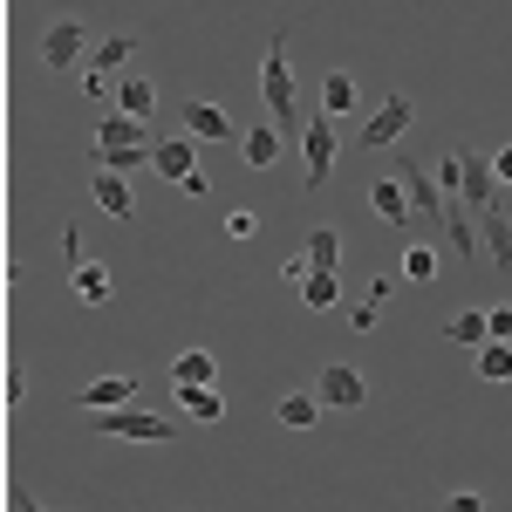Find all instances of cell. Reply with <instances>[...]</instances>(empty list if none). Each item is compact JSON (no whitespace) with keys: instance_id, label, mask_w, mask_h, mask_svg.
Returning <instances> with one entry per match:
<instances>
[{"instance_id":"cell-8","label":"cell","mask_w":512,"mask_h":512,"mask_svg":"<svg viewBox=\"0 0 512 512\" xmlns=\"http://www.w3.org/2000/svg\"><path fill=\"white\" fill-rule=\"evenodd\" d=\"M403 130H410V96H383V103L369 110V123H362L355 137H362V151H390Z\"/></svg>"},{"instance_id":"cell-31","label":"cell","mask_w":512,"mask_h":512,"mask_svg":"<svg viewBox=\"0 0 512 512\" xmlns=\"http://www.w3.org/2000/svg\"><path fill=\"white\" fill-rule=\"evenodd\" d=\"M253 233H260V212H246V205L226 212V239H253Z\"/></svg>"},{"instance_id":"cell-2","label":"cell","mask_w":512,"mask_h":512,"mask_svg":"<svg viewBox=\"0 0 512 512\" xmlns=\"http://www.w3.org/2000/svg\"><path fill=\"white\" fill-rule=\"evenodd\" d=\"M89 41H96V21H82V14L48 21V28H41V69H48V76H82Z\"/></svg>"},{"instance_id":"cell-7","label":"cell","mask_w":512,"mask_h":512,"mask_svg":"<svg viewBox=\"0 0 512 512\" xmlns=\"http://www.w3.org/2000/svg\"><path fill=\"white\" fill-rule=\"evenodd\" d=\"M130 62H137V35H103V41H96V55L82 62L76 82L89 89V96H103V89H110V76H123Z\"/></svg>"},{"instance_id":"cell-24","label":"cell","mask_w":512,"mask_h":512,"mask_svg":"<svg viewBox=\"0 0 512 512\" xmlns=\"http://www.w3.org/2000/svg\"><path fill=\"white\" fill-rule=\"evenodd\" d=\"M478 383H512V342H499V335H492V342H478Z\"/></svg>"},{"instance_id":"cell-4","label":"cell","mask_w":512,"mask_h":512,"mask_svg":"<svg viewBox=\"0 0 512 512\" xmlns=\"http://www.w3.org/2000/svg\"><path fill=\"white\" fill-rule=\"evenodd\" d=\"M96 431H103V437H123V444H171V437H178V424H171V417H158V410H130V403H117V410H96Z\"/></svg>"},{"instance_id":"cell-19","label":"cell","mask_w":512,"mask_h":512,"mask_svg":"<svg viewBox=\"0 0 512 512\" xmlns=\"http://www.w3.org/2000/svg\"><path fill=\"white\" fill-rule=\"evenodd\" d=\"M239 151H246V164H253V171L280 164V123H253V130H239Z\"/></svg>"},{"instance_id":"cell-10","label":"cell","mask_w":512,"mask_h":512,"mask_svg":"<svg viewBox=\"0 0 512 512\" xmlns=\"http://www.w3.org/2000/svg\"><path fill=\"white\" fill-rule=\"evenodd\" d=\"M369 212H376L383 226H396V233H410V219H417V205H410V192H403V178H369Z\"/></svg>"},{"instance_id":"cell-34","label":"cell","mask_w":512,"mask_h":512,"mask_svg":"<svg viewBox=\"0 0 512 512\" xmlns=\"http://www.w3.org/2000/svg\"><path fill=\"white\" fill-rule=\"evenodd\" d=\"M308 267H315L308 253H287V260H280V280H287V287H301V274H308Z\"/></svg>"},{"instance_id":"cell-1","label":"cell","mask_w":512,"mask_h":512,"mask_svg":"<svg viewBox=\"0 0 512 512\" xmlns=\"http://www.w3.org/2000/svg\"><path fill=\"white\" fill-rule=\"evenodd\" d=\"M260 96H267V123H280V130H301V123H308L301 89H294V62H287V28H274V41H267V62H260Z\"/></svg>"},{"instance_id":"cell-3","label":"cell","mask_w":512,"mask_h":512,"mask_svg":"<svg viewBox=\"0 0 512 512\" xmlns=\"http://www.w3.org/2000/svg\"><path fill=\"white\" fill-rule=\"evenodd\" d=\"M335 158H342V117H308L301 123V164H308V192H321L335 178Z\"/></svg>"},{"instance_id":"cell-5","label":"cell","mask_w":512,"mask_h":512,"mask_svg":"<svg viewBox=\"0 0 512 512\" xmlns=\"http://www.w3.org/2000/svg\"><path fill=\"white\" fill-rule=\"evenodd\" d=\"M396 178H403V192H410V205H417V219L444 233V219H451V198H444V185H437V171H424L417 158H396Z\"/></svg>"},{"instance_id":"cell-36","label":"cell","mask_w":512,"mask_h":512,"mask_svg":"<svg viewBox=\"0 0 512 512\" xmlns=\"http://www.w3.org/2000/svg\"><path fill=\"white\" fill-rule=\"evenodd\" d=\"M444 506H451V512H485V499H478V492H451Z\"/></svg>"},{"instance_id":"cell-13","label":"cell","mask_w":512,"mask_h":512,"mask_svg":"<svg viewBox=\"0 0 512 512\" xmlns=\"http://www.w3.org/2000/svg\"><path fill=\"white\" fill-rule=\"evenodd\" d=\"M89 192H96V205H103L117 226L137 219V198H130V178H123V171H96V185H89Z\"/></svg>"},{"instance_id":"cell-33","label":"cell","mask_w":512,"mask_h":512,"mask_svg":"<svg viewBox=\"0 0 512 512\" xmlns=\"http://www.w3.org/2000/svg\"><path fill=\"white\" fill-rule=\"evenodd\" d=\"M485 321H492V335H499V342H512V301H492Z\"/></svg>"},{"instance_id":"cell-35","label":"cell","mask_w":512,"mask_h":512,"mask_svg":"<svg viewBox=\"0 0 512 512\" xmlns=\"http://www.w3.org/2000/svg\"><path fill=\"white\" fill-rule=\"evenodd\" d=\"M178 192H185V198H212V178H205V171H192V178H185Z\"/></svg>"},{"instance_id":"cell-32","label":"cell","mask_w":512,"mask_h":512,"mask_svg":"<svg viewBox=\"0 0 512 512\" xmlns=\"http://www.w3.org/2000/svg\"><path fill=\"white\" fill-rule=\"evenodd\" d=\"M349 321H355V335H369V328L383 321V301H355V308H349Z\"/></svg>"},{"instance_id":"cell-25","label":"cell","mask_w":512,"mask_h":512,"mask_svg":"<svg viewBox=\"0 0 512 512\" xmlns=\"http://www.w3.org/2000/svg\"><path fill=\"white\" fill-rule=\"evenodd\" d=\"M117 110H130V117H151V110H158V82H151V76H123V82H117Z\"/></svg>"},{"instance_id":"cell-28","label":"cell","mask_w":512,"mask_h":512,"mask_svg":"<svg viewBox=\"0 0 512 512\" xmlns=\"http://www.w3.org/2000/svg\"><path fill=\"white\" fill-rule=\"evenodd\" d=\"M301 301H308V308H335V301H342L335 267H308V274H301Z\"/></svg>"},{"instance_id":"cell-29","label":"cell","mask_w":512,"mask_h":512,"mask_svg":"<svg viewBox=\"0 0 512 512\" xmlns=\"http://www.w3.org/2000/svg\"><path fill=\"white\" fill-rule=\"evenodd\" d=\"M171 376L178 383H219V362H212V349H185L171 362Z\"/></svg>"},{"instance_id":"cell-20","label":"cell","mask_w":512,"mask_h":512,"mask_svg":"<svg viewBox=\"0 0 512 512\" xmlns=\"http://www.w3.org/2000/svg\"><path fill=\"white\" fill-rule=\"evenodd\" d=\"M96 144H151V117H130V110H110L96 123Z\"/></svg>"},{"instance_id":"cell-17","label":"cell","mask_w":512,"mask_h":512,"mask_svg":"<svg viewBox=\"0 0 512 512\" xmlns=\"http://www.w3.org/2000/svg\"><path fill=\"white\" fill-rule=\"evenodd\" d=\"M321 410H328V403H321V390H287V396L274 403V417L287 424V431H315Z\"/></svg>"},{"instance_id":"cell-27","label":"cell","mask_w":512,"mask_h":512,"mask_svg":"<svg viewBox=\"0 0 512 512\" xmlns=\"http://www.w3.org/2000/svg\"><path fill=\"white\" fill-rule=\"evenodd\" d=\"M444 239H451V253H458V260H472V267H478V239H485V233H478L472 219H465V205H451V219H444Z\"/></svg>"},{"instance_id":"cell-26","label":"cell","mask_w":512,"mask_h":512,"mask_svg":"<svg viewBox=\"0 0 512 512\" xmlns=\"http://www.w3.org/2000/svg\"><path fill=\"white\" fill-rule=\"evenodd\" d=\"M437 267H444V260H437V246H431V239H410V246H403V280L431 287V280H437Z\"/></svg>"},{"instance_id":"cell-21","label":"cell","mask_w":512,"mask_h":512,"mask_svg":"<svg viewBox=\"0 0 512 512\" xmlns=\"http://www.w3.org/2000/svg\"><path fill=\"white\" fill-rule=\"evenodd\" d=\"M69 287H76V301L103 308V301H110V267H103V260H76V267H69Z\"/></svg>"},{"instance_id":"cell-23","label":"cell","mask_w":512,"mask_h":512,"mask_svg":"<svg viewBox=\"0 0 512 512\" xmlns=\"http://www.w3.org/2000/svg\"><path fill=\"white\" fill-rule=\"evenodd\" d=\"M437 335H444V342H465V349H478V342H492V321H485V308H465V315L444 321Z\"/></svg>"},{"instance_id":"cell-22","label":"cell","mask_w":512,"mask_h":512,"mask_svg":"<svg viewBox=\"0 0 512 512\" xmlns=\"http://www.w3.org/2000/svg\"><path fill=\"white\" fill-rule=\"evenodd\" d=\"M355 103H362V89H355V76H349V69L321 76V110H328V117H349Z\"/></svg>"},{"instance_id":"cell-6","label":"cell","mask_w":512,"mask_h":512,"mask_svg":"<svg viewBox=\"0 0 512 512\" xmlns=\"http://www.w3.org/2000/svg\"><path fill=\"white\" fill-rule=\"evenodd\" d=\"M315 390L328 410H342V417H355V410H369V376L362 369H349V362H321Z\"/></svg>"},{"instance_id":"cell-15","label":"cell","mask_w":512,"mask_h":512,"mask_svg":"<svg viewBox=\"0 0 512 512\" xmlns=\"http://www.w3.org/2000/svg\"><path fill=\"white\" fill-rule=\"evenodd\" d=\"M478 233H485V260H492L499 274H512V226H506V212H499V205H485V212H478Z\"/></svg>"},{"instance_id":"cell-30","label":"cell","mask_w":512,"mask_h":512,"mask_svg":"<svg viewBox=\"0 0 512 512\" xmlns=\"http://www.w3.org/2000/svg\"><path fill=\"white\" fill-rule=\"evenodd\" d=\"M301 253H308V260H315V267H335V260H342V233H335V226H315V233H308V246H301Z\"/></svg>"},{"instance_id":"cell-37","label":"cell","mask_w":512,"mask_h":512,"mask_svg":"<svg viewBox=\"0 0 512 512\" xmlns=\"http://www.w3.org/2000/svg\"><path fill=\"white\" fill-rule=\"evenodd\" d=\"M492 171H499V185H512V144L499 151V158H492Z\"/></svg>"},{"instance_id":"cell-11","label":"cell","mask_w":512,"mask_h":512,"mask_svg":"<svg viewBox=\"0 0 512 512\" xmlns=\"http://www.w3.org/2000/svg\"><path fill=\"white\" fill-rule=\"evenodd\" d=\"M178 123H185L192 137H205V144H219V137H239L233 117H226L219 103H198V96H185V103H178Z\"/></svg>"},{"instance_id":"cell-9","label":"cell","mask_w":512,"mask_h":512,"mask_svg":"<svg viewBox=\"0 0 512 512\" xmlns=\"http://www.w3.org/2000/svg\"><path fill=\"white\" fill-rule=\"evenodd\" d=\"M198 144H205V137H192V130L158 137V144H151V171H158V178H171V185H185V178L198 171Z\"/></svg>"},{"instance_id":"cell-16","label":"cell","mask_w":512,"mask_h":512,"mask_svg":"<svg viewBox=\"0 0 512 512\" xmlns=\"http://www.w3.org/2000/svg\"><path fill=\"white\" fill-rule=\"evenodd\" d=\"M178 410L192 424H219L226 417V396H219V383H178Z\"/></svg>"},{"instance_id":"cell-14","label":"cell","mask_w":512,"mask_h":512,"mask_svg":"<svg viewBox=\"0 0 512 512\" xmlns=\"http://www.w3.org/2000/svg\"><path fill=\"white\" fill-rule=\"evenodd\" d=\"M76 403L82 410H117V403H137V376H96V383H89V390H76Z\"/></svg>"},{"instance_id":"cell-18","label":"cell","mask_w":512,"mask_h":512,"mask_svg":"<svg viewBox=\"0 0 512 512\" xmlns=\"http://www.w3.org/2000/svg\"><path fill=\"white\" fill-rule=\"evenodd\" d=\"M89 164H96V171H123V178H137V171L151 164V144H96Z\"/></svg>"},{"instance_id":"cell-12","label":"cell","mask_w":512,"mask_h":512,"mask_svg":"<svg viewBox=\"0 0 512 512\" xmlns=\"http://www.w3.org/2000/svg\"><path fill=\"white\" fill-rule=\"evenodd\" d=\"M458 158H465V185H458V198H465L472 212H485L492 192H499V171H492V158H478V151H458Z\"/></svg>"}]
</instances>
